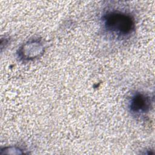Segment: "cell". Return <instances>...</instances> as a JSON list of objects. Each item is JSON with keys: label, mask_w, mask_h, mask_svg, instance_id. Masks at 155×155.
Listing matches in <instances>:
<instances>
[{"label": "cell", "mask_w": 155, "mask_h": 155, "mask_svg": "<svg viewBox=\"0 0 155 155\" xmlns=\"http://www.w3.org/2000/svg\"><path fill=\"white\" fill-rule=\"evenodd\" d=\"M102 20L107 31L117 38L128 36L135 29V22L132 16L120 10L107 12L102 16Z\"/></svg>", "instance_id": "6da1fadb"}, {"label": "cell", "mask_w": 155, "mask_h": 155, "mask_svg": "<svg viewBox=\"0 0 155 155\" xmlns=\"http://www.w3.org/2000/svg\"><path fill=\"white\" fill-rule=\"evenodd\" d=\"M44 45L41 40L35 39L28 41L19 50V58L24 61H30L42 54Z\"/></svg>", "instance_id": "7a4b0ae2"}, {"label": "cell", "mask_w": 155, "mask_h": 155, "mask_svg": "<svg viewBox=\"0 0 155 155\" xmlns=\"http://www.w3.org/2000/svg\"><path fill=\"white\" fill-rule=\"evenodd\" d=\"M151 107L150 97L143 93H136L131 97L129 107L130 111L137 115L148 113Z\"/></svg>", "instance_id": "3957f363"}]
</instances>
